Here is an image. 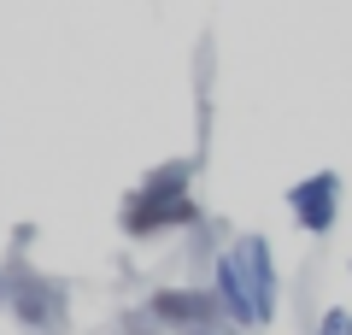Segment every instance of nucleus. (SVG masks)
Segmentation results:
<instances>
[{
  "instance_id": "nucleus-5",
  "label": "nucleus",
  "mask_w": 352,
  "mask_h": 335,
  "mask_svg": "<svg viewBox=\"0 0 352 335\" xmlns=\"http://www.w3.org/2000/svg\"><path fill=\"white\" fill-rule=\"evenodd\" d=\"M317 335H352V312L346 306H329L323 318H317Z\"/></svg>"
},
{
  "instance_id": "nucleus-2",
  "label": "nucleus",
  "mask_w": 352,
  "mask_h": 335,
  "mask_svg": "<svg viewBox=\"0 0 352 335\" xmlns=\"http://www.w3.org/2000/svg\"><path fill=\"white\" fill-rule=\"evenodd\" d=\"M118 223H124L129 241H153V236H170V230H200V206H194V165H188V159L153 165V171L124 194Z\"/></svg>"
},
{
  "instance_id": "nucleus-6",
  "label": "nucleus",
  "mask_w": 352,
  "mask_h": 335,
  "mask_svg": "<svg viewBox=\"0 0 352 335\" xmlns=\"http://www.w3.org/2000/svg\"><path fill=\"white\" fill-rule=\"evenodd\" d=\"M118 335H164V329H159V323L147 318V312H129V318L118 323Z\"/></svg>"
},
{
  "instance_id": "nucleus-1",
  "label": "nucleus",
  "mask_w": 352,
  "mask_h": 335,
  "mask_svg": "<svg viewBox=\"0 0 352 335\" xmlns=\"http://www.w3.org/2000/svg\"><path fill=\"white\" fill-rule=\"evenodd\" d=\"M212 294L223 306V318L235 329H264L282 306V276H276V253L264 236H235L223 253L212 259Z\"/></svg>"
},
{
  "instance_id": "nucleus-3",
  "label": "nucleus",
  "mask_w": 352,
  "mask_h": 335,
  "mask_svg": "<svg viewBox=\"0 0 352 335\" xmlns=\"http://www.w3.org/2000/svg\"><path fill=\"white\" fill-rule=\"evenodd\" d=\"M0 306L12 312L30 335H65V318H71V300L53 276L30 271V265H6L0 271Z\"/></svg>"
},
{
  "instance_id": "nucleus-4",
  "label": "nucleus",
  "mask_w": 352,
  "mask_h": 335,
  "mask_svg": "<svg viewBox=\"0 0 352 335\" xmlns=\"http://www.w3.org/2000/svg\"><path fill=\"white\" fill-rule=\"evenodd\" d=\"M288 212L305 236H329L340 223V171H311L288 188Z\"/></svg>"
}]
</instances>
